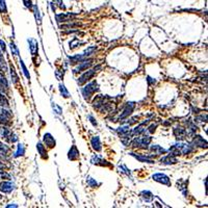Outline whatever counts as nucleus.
I'll return each instance as SVG.
<instances>
[{
    "label": "nucleus",
    "mask_w": 208,
    "mask_h": 208,
    "mask_svg": "<svg viewBox=\"0 0 208 208\" xmlns=\"http://www.w3.org/2000/svg\"><path fill=\"white\" fill-rule=\"evenodd\" d=\"M23 2L26 8H31V0H23Z\"/></svg>",
    "instance_id": "45"
},
{
    "label": "nucleus",
    "mask_w": 208,
    "mask_h": 208,
    "mask_svg": "<svg viewBox=\"0 0 208 208\" xmlns=\"http://www.w3.org/2000/svg\"><path fill=\"white\" fill-rule=\"evenodd\" d=\"M160 162L164 164H177V159H176V157L174 155L170 154V155H167V156H164V157H162L161 159H160Z\"/></svg>",
    "instance_id": "9"
},
{
    "label": "nucleus",
    "mask_w": 208,
    "mask_h": 208,
    "mask_svg": "<svg viewBox=\"0 0 208 208\" xmlns=\"http://www.w3.org/2000/svg\"><path fill=\"white\" fill-rule=\"evenodd\" d=\"M60 92L62 94V96H64L65 98H69V92L67 91L64 84H60Z\"/></svg>",
    "instance_id": "31"
},
{
    "label": "nucleus",
    "mask_w": 208,
    "mask_h": 208,
    "mask_svg": "<svg viewBox=\"0 0 208 208\" xmlns=\"http://www.w3.org/2000/svg\"><path fill=\"white\" fill-rule=\"evenodd\" d=\"M76 14H73V13H63V14H60V15H56V20H57L58 23H62V22H68V21H72L74 18L76 17Z\"/></svg>",
    "instance_id": "6"
},
{
    "label": "nucleus",
    "mask_w": 208,
    "mask_h": 208,
    "mask_svg": "<svg viewBox=\"0 0 208 208\" xmlns=\"http://www.w3.org/2000/svg\"><path fill=\"white\" fill-rule=\"evenodd\" d=\"M78 157H79V151L77 150L76 146H72L69 153H68V158L70 160H76Z\"/></svg>",
    "instance_id": "13"
},
{
    "label": "nucleus",
    "mask_w": 208,
    "mask_h": 208,
    "mask_svg": "<svg viewBox=\"0 0 208 208\" xmlns=\"http://www.w3.org/2000/svg\"><path fill=\"white\" fill-rule=\"evenodd\" d=\"M0 12L1 13H6V5L4 0H0Z\"/></svg>",
    "instance_id": "37"
},
{
    "label": "nucleus",
    "mask_w": 208,
    "mask_h": 208,
    "mask_svg": "<svg viewBox=\"0 0 208 208\" xmlns=\"http://www.w3.org/2000/svg\"><path fill=\"white\" fill-rule=\"evenodd\" d=\"M152 179L154 180L156 182H159L161 184H164V185H171V180L170 178L168 177L167 175L164 174H161V173H156L154 175L152 176Z\"/></svg>",
    "instance_id": "3"
},
{
    "label": "nucleus",
    "mask_w": 208,
    "mask_h": 208,
    "mask_svg": "<svg viewBox=\"0 0 208 208\" xmlns=\"http://www.w3.org/2000/svg\"><path fill=\"white\" fill-rule=\"evenodd\" d=\"M91 144L94 148V150L96 151H100L101 150V143H100V139L98 136H94L91 141Z\"/></svg>",
    "instance_id": "18"
},
{
    "label": "nucleus",
    "mask_w": 208,
    "mask_h": 208,
    "mask_svg": "<svg viewBox=\"0 0 208 208\" xmlns=\"http://www.w3.org/2000/svg\"><path fill=\"white\" fill-rule=\"evenodd\" d=\"M148 81H149V83H155V80H153L151 77H148Z\"/></svg>",
    "instance_id": "48"
},
{
    "label": "nucleus",
    "mask_w": 208,
    "mask_h": 208,
    "mask_svg": "<svg viewBox=\"0 0 208 208\" xmlns=\"http://www.w3.org/2000/svg\"><path fill=\"white\" fill-rule=\"evenodd\" d=\"M43 143L46 145L47 147H49V148L55 147V139H54V137L52 136L50 133H46V134L44 135V137H43Z\"/></svg>",
    "instance_id": "7"
},
{
    "label": "nucleus",
    "mask_w": 208,
    "mask_h": 208,
    "mask_svg": "<svg viewBox=\"0 0 208 208\" xmlns=\"http://www.w3.org/2000/svg\"><path fill=\"white\" fill-rule=\"evenodd\" d=\"M11 49H12V52H13V54H15V55H18V54H19V51H18L17 47H16V45L14 44L13 42L11 43Z\"/></svg>",
    "instance_id": "39"
},
{
    "label": "nucleus",
    "mask_w": 208,
    "mask_h": 208,
    "mask_svg": "<svg viewBox=\"0 0 208 208\" xmlns=\"http://www.w3.org/2000/svg\"><path fill=\"white\" fill-rule=\"evenodd\" d=\"M0 46H1V49L3 50L4 52H5V49H6V47H5V44L3 43V41H0Z\"/></svg>",
    "instance_id": "46"
},
{
    "label": "nucleus",
    "mask_w": 208,
    "mask_h": 208,
    "mask_svg": "<svg viewBox=\"0 0 208 208\" xmlns=\"http://www.w3.org/2000/svg\"><path fill=\"white\" fill-rule=\"evenodd\" d=\"M92 60H82V62L80 63V65L78 66L77 68L75 69V73H78V72H81V71H84V70H87L90 67L92 66Z\"/></svg>",
    "instance_id": "8"
},
{
    "label": "nucleus",
    "mask_w": 208,
    "mask_h": 208,
    "mask_svg": "<svg viewBox=\"0 0 208 208\" xmlns=\"http://www.w3.org/2000/svg\"><path fill=\"white\" fill-rule=\"evenodd\" d=\"M0 91H1V85H0Z\"/></svg>",
    "instance_id": "50"
},
{
    "label": "nucleus",
    "mask_w": 208,
    "mask_h": 208,
    "mask_svg": "<svg viewBox=\"0 0 208 208\" xmlns=\"http://www.w3.org/2000/svg\"><path fill=\"white\" fill-rule=\"evenodd\" d=\"M87 184L90 185L91 187H97L99 185V183L96 181V180H94L93 178H87Z\"/></svg>",
    "instance_id": "35"
},
{
    "label": "nucleus",
    "mask_w": 208,
    "mask_h": 208,
    "mask_svg": "<svg viewBox=\"0 0 208 208\" xmlns=\"http://www.w3.org/2000/svg\"><path fill=\"white\" fill-rule=\"evenodd\" d=\"M156 127H157V126L156 125H154V124H152V125L150 126V127L148 128V131L150 133H154V131H155V129H156Z\"/></svg>",
    "instance_id": "44"
},
{
    "label": "nucleus",
    "mask_w": 208,
    "mask_h": 208,
    "mask_svg": "<svg viewBox=\"0 0 208 208\" xmlns=\"http://www.w3.org/2000/svg\"><path fill=\"white\" fill-rule=\"evenodd\" d=\"M24 152H25V150H24L23 145L19 144V145H18V150H17V152H16V154H15V157H19V156L24 155Z\"/></svg>",
    "instance_id": "29"
},
{
    "label": "nucleus",
    "mask_w": 208,
    "mask_h": 208,
    "mask_svg": "<svg viewBox=\"0 0 208 208\" xmlns=\"http://www.w3.org/2000/svg\"><path fill=\"white\" fill-rule=\"evenodd\" d=\"M96 50H97V47H96V46L89 47V48H87V50H85L84 52H83L82 55L84 56V57H87V56H90V55H91V54L94 53V52L96 51Z\"/></svg>",
    "instance_id": "27"
},
{
    "label": "nucleus",
    "mask_w": 208,
    "mask_h": 208,
    "mask_svg": "<svg viewBox=\"0 0 208 208\" xmlns=\"http://www.w3.org/2000/svg\"><path fill=\"white\" fill-rule=\"evenodd\" d=\"M37 150L38 152H39V154L41 155V157L44 158V159H47V152H46V149H45V147L43 146L42 143H38L37 144Z\"/></svg>",
    "instance_id": "17"
},
{
    "label": "nucleus",
    "mask_w": 208,
    "mask_h": 208,
    "mask_svg": "<svg viewBox=\"0 0 208 208\" xmlns=\"http://www.w3.org/2000/svg\"><path fill=\"white\" fill-rule=\"evenodd\" d=\"M131 155L134 156V157L136 158L137 160H139V161H142V162H148V164H154V161H153V160L151 159V157H152V156H148V157H146V156L136 155V154H135V153H131Z\"/></svg>",
    "instance_id": "16"
},
{
    "label": "nucleus",
    "mask_w": 208,
    "mask_h": 208,
    "mask_svg": "<svg viewBox=\"0 0 208 208\" xmlns=\"http://www.w3.org/2000/svg\"><path fill=\"white\" fill-rule=\"evenodd\" d=\"M151 143V137L150 136H144L143 139H141V146L147 147L149 146V144Z\"/></svg>",
    "instance_id": "32"
},
{
    "label": "nucleus",
    "mask_w": 208,
    "mask_h": 208,
    "mask_svg": "<svg viewBox=\"0 0 208 208\" xmlns=\"http://www.w3.org/2000/svg\"><path fill=\"white\" fill-rule=\"evenodd\" d=\"M8 152H10V149H8V146H5L4 144L0 143V155L2 156H8Z\"/></svg>",
    "instance_id": "25"
},
{
    "label": "nucleus",
    "mask_w": 208,
    "mask_h": 208,
    "mask_svg": "<svg viewBox=\"0 0 208 208\" xmlns=\"http://www.w3.org/2000/svg\"><path fill=\"white\" fill-rule=\"evenodd\" d=\"M134 106H135V104L133 102H128L127 104H126L125 107H124V109H123V112H122L121 116L119 117L120 121H123L124 119H126L127 117H129L130 115L132 114L133 109H134Z\"/></svg>",
    "instance_id": "2"
},
{
    "label": "nucleus",
    "mask_w": 208,
    "mask_h": 208,
    "mask_svg": "<svg viewBox=\"0 0 208 208\" xmlns=\"http://www.w3.org/2000/svg\"><path fill=\"white\" fill-rule=\"evenodd\" d=\"M33 10H35V18H37V20H38V22H41V16H40V14H39V8H38V6L37 5H35L33 6Z\"/></svg>",
    "instance_id": "38"
},
{
    "label": "nucleus",
    "mask_w": 208,
    "mask_h": 208,
    "mask_svg": "<svg viewBox=\"0 0 208 208\" xmlns=\"http://www.w3.org/2000/svg\"><path fill=\"white\" fill-rule=\"evenodd\" d=\"M146 124H148V121H146V122H144L143 124H141V125H139L137 127H135L134 129L132 130V134H134V135H139V134H142V133H144V131H145V127L144 126L146 125Z\"/></svg>",
    "instance_id": "20"
},
{
    "label": "nucleus",
    "mask_w": 208,
    "mask_h": 208,
    "mask_svg": "<svg viewBox=\"0 0 208 208\" xmlns=\"http://www.w3.org/2000/svg\"><path fill=\"white\" fill-rule=\"evenodd\" d=\"M131 146L133 147V148H139V147H141V137H134L132 141V143H131Z\"/></svg>",
    "instance_id": "34"
},
{
    "label": "nucleus",
    "mask_w": 208,
    "mask_h": 208,
    "mask_svg": "<svg viewBox=\"0 0 208 208\" xmlns=\"http://www.w3.org/2000/svg\"><path fill=\"white\" fill-rule=\"evenodd\" d=\"M69 60L72 65H76V64H78V63H81L82 60H84L85 57L82 54H80V55H75V56H72V57H69Z\"/></svg>",
    "instance_id": "22"
},
{
    "label": "nucleus",
    "mask_w": 208,
    "mask_h": 208,
    "mask_svg": "<svg viewBox=\"0 0 208 208\" xmlns=\"http://www.w3.org/2000/svg\"><path fill=\"white\" fill-rule=\"evenodd\" d=\"M141 196H142V198L144 199V201H146V202H151V201L153 200V198H154V196L152 195V193L149 191H142Z\"/></svg>",
    "instance_id": "21"
},
{
    "label": "nucleus",
    "mask_w": 208,
    "mask_h": 208,
    "mask_svg": "<svg viewBox=\"0 0 208 208\" xmlns=\"http://www.w3.org/2000/svg\"><path fill=\"white\" fill-rule=\"evenodd\" d=\"M0 85L1 87H8V80H6V78L4 77L2 74H0Z\"/></svg>",
    "instance_id": "36"
},
{
    "label": "nucleus",
    "mask_w": 208,
    "mask_h": 208,
    "mask_svg": "<svg viewBox=\"0 0 208 208\" xmlns=\"http://www.w3.org/2000/svg\"><path fill=\"white\" fill-rule=\"evenodd\" d=\"M20 65H21V67H22V70H23V73L25 74V76H26V78H30V75H29V72H28V70H27V68H26V66L24 65V62L23 60L20 58Z\"/></svg>",
    "instance_id": "33"
},
{
    "label": "nucleus",
    "mask_w": 208,
    "mask_h": 208,
    "mask_svg": "<svg viewBox=\"0 0 208 208\" xmlns=\"http://www.w3.org/2000/svg\"><path fill=\"white\" fill-rule=\"evenodd\" d=\"M89 118H90V120H91V122L93 123V125H94V126H97V123L95 122V119H94V118H93L92 116H90Z\"/></svg>",
    "instance_id": "47"
},
{
    "label": "nucleus",
    "mask_w": 208,
    "mask_h": 208,
    "mask_svg": "<svg viewBox=\"0 0 208 208\" xmlns=\"http://www.w3.org/2000/svg\"><path fill=\"white\" fill-rule=\"evenodd\" d=\"M183 184H181V181H178L177 182V184H178V188L180 189V191H182L183 193V195L184 196H186V189H187V187H186V185H187V182L186 181H184V182H182Z\"/></svg>",
    "instance_id": "26"
},
{
    "label": "nucleus",
    "mask_w": 208,
    "mask_h": 208,
    "mask_svg": "<svg viewBox=\"0 0 208 208\" xmlns=\"http://www.w3.org/2000/svg\"><path fill=\"white\" fill-rule=\"evenodd\" d=\"M118 132H119L120 135L123 134H127V133H130V128L129 126H123V127H120L118 129Z\"/></svg>",
    "instance_id": "28"
},
{
    "label": "nucleus",
    "mask_w": 208,
    "mask_h": 208,
    "mask_svg": "<svg viewBox=\"0 0 208 208\" xmlns=\"http://www.w3.org/2000/svg\"><path fill=\"white\" fill-rule=\"evenodd\" d=\"M174 134H175L176 139L181 141V139H185V136H186V131L181 127H176L174 129Z\"/></svg>",
    "instance_id": "12"
},
{
    "label": "nucleus",
    "mask_w": 208,
    "mask_h": 208,
    "mask_svg": "<svg viewBox=\"0 0 208 208\" xmlns=\"http://www.w3.org/2000/svg\"><path fill=\"white\" fill-rule=\"evenodd\" d=\"M80 24H68V25H62L60 26V29H66V28H72V27H76V26H79Z\"/></svg>",
    "instance_id": "41"
},
{
    "label": "nucleus",
    "mask_w": 208,
    "mask_h": 208,
    "mask_svg": "<svg viewBox=\"0 0 208 208\" xmlns=\"http://www.w3.org/2000/svg\"><path fill=\"white\" fill-rule=\"evenodd\" d=\"M95 72H96V70H95V69L87 70V72H84V73H83L82 75L78 78V84L82 85V84H84L85 82H87V81H89L90 79H92L93 76L95 75Z\"/></svg>",
    "instance_id": "4"
},
{
    "label": "nucleus",
    "mask_w": 208,
    "mask_h": 208,
    "mask_svg": "<svg viewBox=\"0 0 208 208\" xmlns=\"http://www.w3.org/2000/svg\"><path fill=\"white\" fill-rule=\"evenodd\" d=\"M92 162L94 164H100V166H109V164H107L106 160L101 159V158L97 155H94L92 157Z\"/></svg>",
    "instance_id": "19"
},
{
    "label": "nucleus",
    "mask_w": 208,
    "mask_h": 208,
    "mask_svg": "<svg viewBox=\"0 0 208 208\" xmlns=\"http://www.w3.org/2000/svg\"><path fill=\"white\" fill-rule=\"evenodd\" d=\"M169 151L171 152V154L174 155V156L181 155V151H180V148H179V146H178V144L175 145V146H173V147H171Z\"/></svg>",
    "instance_id": "24"
},
{
    "label": "nucleus",
    "mask_w": 208,
    "mask_h": 208,
    "mask_svg": "<svg viewBox=\"0 0 208 208\" xmlns=\"http://www.w3.org/2000/svg\"><path fill=\"white\" fill-rule=\"evenodd\" d=\"M0 60H3V57H2V54H1V51H0Z\"/></svg>",
    "instance_id": "49"
},
{
    "label": "nucleus",
    "mask_w": 208,
    "mask_h": 208,
    "mask_svg": "<svg viewBox=\"0 0 208 208\" xmlns=\"http://www.w3.org/2000/svg\"><path fill=\"white\" fill-rule=\"evenodd\" d=\"M193 143H194L195 146L200 147V148H207V142L205 141L202 136H200V135H197V136H195Z\"/></svg>",
    "instance_id": "10"
},
{
    "label": "nucleus",
    "mask_w": 208,
    "mask_h": 208,
    "mask_svg": "<svg viewBox=\"0 0 208 208\" xmlns=\"http://www.w3.org/2000/svg\"><path fill=\"white\" fill-rule=\"evenodd\" d=\"M98 90V83L96 81H93V82H90L89 84H87L82 89V95L84 97L85 100H89L91 98V96L94 94L95 92Z\"/></svg>",
    "instance_id": "1"
},
{
    "label": "nucleus",
    "mask_w": 208,
    "mask_h": 208,
    "mask_svg": "<svg viewBox=\"0 0 208 208\" xmlns=\"http://www.w3.org/2000/svg\"><path fill=\"white\" fill-rule=\"evenodd\" d=\"M79 44H80V43H79V41L77 39H74L71 43H70V48H71V49L75 48V47H77L76 45H79Z\"/></svg>",
    "instance_id": "40"
},
{
    "label": "nucleus",
    "mask_w": 208,
    "mask_h": 208,
    "mask_svg": "<svg viewBox=\"0 0 208 208\" xmlns=\"http://www.w3.org/2000/svg\"><path fill=\"white\" fill-rule=\"evenodd\" d=\"M181 151V154H189L193 151V146H191L189 144H178Z\"/></svg>",
    "instance_id": "15"
},
{
    "label": "nucleus",
    "mask_w": 208,
    "mask_h": 208,
    "mask_svg": "<svg viewBox=\"0 0 208 208\" xmlns=\"http://www.w3.org/2000/svg\"><path fill=\"white\" fill-rule=\"evenodd\" d=\"M52 106H53V109L56 112V114H57V115L62 114V108H60V106H57L56 104H54V103H53V105H52Z\"/></svg>",
    "instance_id": "43"
},
{
    "label": "nucleus",
    "mask_w": 208,
    "mask_h": 208,
    "mask_svg": "<svg viewBox=\"0 0 208 208\" xmlns=\"http://www.w3.org/2000/svg\"><path fill=\"white\" fill-rule=\"evenodd\" d=\"M28 44H29V49H30L31 54H32V55H37L38 50H39L38 42L35 39H29L28 40Z\"/></svg>",
    "instance_id": "11"
},
{
    "label": "nucleus",
    "mask_w": 208,
    "mask_h": 208,
    "mask_svg": "<svg viewBox=\"0 0 208 208\" xmlns=\"http://www.w3.org/2000/svg\"><path fill=\"white\" fill-rule=\"evenodd\" d=\"M11 119H12V114L8 110L4 109L3 107H0V123L2 124H10Z\"/></svg>",
    "instance_id": "5"
},
{
    "label": "nucleus",
    "mask_w": 208,
    "mask_h": 208,
    "mask_svg": "<svg viewBox=\"0 0 208 208\" xmlns=\"http://www.w3.org/2000/svg\"><path fill=\"white\" fill-rule=\"evenodd\" d=\"M151 150L154 152V154L159 155V154H164L166 153V150L164 148H161L160 146H157V145H154V146L151 147Z\"/></svg>",
    "instance_id": "23"
},
{
    "label": "nucleus",
    "mask_w": 208,
    "mask_h": 208,
    "mask_svg": "<svg viewBox=\"0 0 208 208\" xmlns=\"http://www.w3.org/2000/svg\"><path fill=\"white\" fill-rule=\"evenodd\" d=\"M14 189V184L11 182H3L0 185V191H3L4 194H10Z\"/></svg>",
    "instance_id": "14"
},
{
    "label": "nucleus",
    "mask_w": 208,
    "mask_h": 208,
    "mask_svg": "<svg viewBox=\"0 0 208 208\" xmlns=\"http://www.w3.org/2000/svg\"><path fill=\"white\" fill-rule=\"evenodd\" d=\"M0 103H2L3 105H8V100H6V98L1 94H0Z\"/></svg>",
    "instance_id": "42"
},
{
    "label": "nucleus",
    "mask_w": 208,
    "mask_h": 208,
    "mask_svg": "<svg viewBox=\"0 0 208 208\" xmlns=\"http://www.w3.org/2000/svg\"><path fill=\"white\" fill-rule=\"evenodd\" d=\"M11 76H12V78H13L14 83H17L18 81H19V77H18L17 73H16V71H15V69H14L13 66L11 67Z\"/></svg>",
    "instance_id": "30"
}]
</instances>
